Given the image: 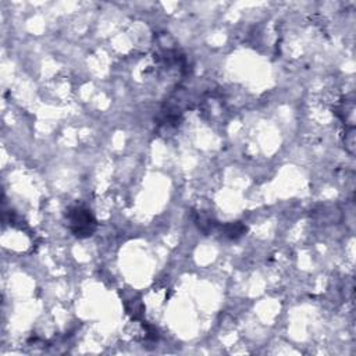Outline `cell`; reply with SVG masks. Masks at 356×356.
Segmentation results:
<instances>
[{"mask_svg": "<svg viewBox=\"0 0 356 356\" xmlns=\"http://www.w3.org/2000/svg\"><path fill=\"white\" fill-rule=\"evenodd\" d=\"M65 217L68 220L71 232L78 238L90 236L96 229V220L93 218L92 213L82 206H74L68 209Z\"/></svg>", "mask_w": 356, "mask_h": 356, "instance_id": "obj_1", "label": "cell"}]
</instances>
